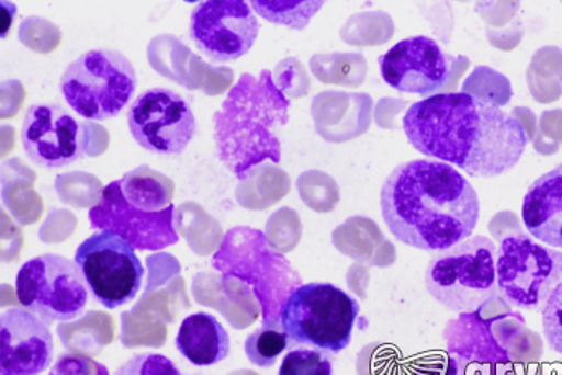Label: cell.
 <instances>
[{
  "label": "cell",
  "instance_id": "cell-14",
  "mask_svg": "<svg viewBox=\"0 0 562 375\" xmlns=\"http://www.w3.org/2000/svg\"><path fill=\"white\" fill-rule=\"evenodd\" d=\"M0 374L40 375L54 361L47 322L26 308H10L0 318Z\"/></svg>",
  "mask_w": 562,
  "mask_h": 375
},
{
  "label": "cell",
  "instance_id": "cell-21",
  "mask_svg": "<svg viewBox=\"0 0 562 375\" xmlns=\"http://www.w3.org/2000/svg\"><path fill=\"white\" fill-rule=\"evenodd\" d=\"M114 375H182L169 357L156 353L135 354Z\"/></svg>",
  "mask_w": 562,
  "mask_h": 375
},
{
  "label": "cell",
  "instance_id": "cell-23",
  "mask_svg": "<svg viewBox=\"0 0 562 375\" xmlns=\"http://www.w3.org/2000/svg\"><path fill=\"white\" fill-rule=\"evenodd\" d=\"M48 375H110L103 364L81 353H65L52 366Z\"/></svg>",
  "mask_w": 562,
  "mask_h": 375
},
{
  "label": "cell",
  "instance_id": "cell-2",
  "mask_svg": "<svg viewBox=\"0 0 562 375\" xmlns=\"http://www.w3.org/2000/svg\"><path fill=\"white\" fill-rule=\"evenodd\" d=\"M381 214L402 245L442 252L467 241L477 227L481 203L453 166L416 159L395 167L381 188Z\"/></svg>",
  "mask_w": 562,
  "mask_h": 375
},
{
  "label": "cell",
  "instance_id": "cell-19",
  "mask_svg": "<svg viewBox=\"0 0 562 375\" xmlns=\"http://www.w3.org/2000/svg\"><path fill=\"white\" fill-rule=\"evenodd\" d=\"M288 340L290 339L281 325H263L246 339V356L256 366L272 367L280 354L288 349Z\"/></svg>",
  "mask_w": 562,
  "mask_h": 375
},
{
  "label": "cell",
  "instance_id": "cell-5",
  "mask_svg": "<svg viewBox=\"0 0 562 375\" xmlns=\"http://www.w3.org/2000/svg\"><path fill=\"white\" fill-rule=\"evenodd\" d=\"M137 89V72L126 55L95 48L76 58L60 79L66 103L87 121L113 120Z\"/></svg>",
  "mask_w": 562,
  "mask_h": 375
},
{
  "label": "cell",
  "instance_id": "cell-16",
  "mask_svg": "<svg viewBox=\"0 0 562 375\" xmlns=\"http://www.w3.org/2000/svg\"><path fill=\"white\" fill-rule=\"evenodd\" d=\"M176 346L193 366L222 363L231 353V337L211 312H193L180 325Z\"/></svg>",
  "mask_w": 562,
  "mask_h": 375
},
{
  "label": "cell",
  "instance_id": "cell-11",
  "mask_svg": "<svg viewBox=\"0 0 562 375\" xmlns=\"http://www.w3.org/2000/svg\"><path fill=\"white\" fill-rule=\"evenodd\" d=\"M260 24L245 0H207L190 16V37L207 58L228 63L245 57L259 36Z\"/></svg>",
  "mask_w": 562,
  "mask_h": 375
},
{
  "label": "cell",
  "instance_id": "cell-20",
  "mask_svg": "<svg viewBox=\"0 0 562 375\" xmlns=\"http://www.w3.org/2000/svg\"><path fill=\"white\" fill-rule=\"evenodd\" d=\"M279 375H333V363L321 350L297 349L284 356Z\"/></svg>",
  "mask_w": 562,
  "mask_h": 375
},
{
  "label": "cell",
  "instance_id": "cell-13",
  "mask_svg": "<svg viewBox=\"0 0 562 375\" xmlns=\"http://www.w3.org/2000/svg\"><path fill=\"white\" fill-rule=\"evenodd\" d=\"M173 206L162 212H142L124 200L120 180L111 182L102 200L89 212L90 227L110 231L126 239L134 249L161 250L176 245L179 235L173 229Z\"/></svg>",
  "mask_w": 562,
  "mask_h": 375
},
{
  "label": "cell",
  "instance_id": "cell-6",
  "mask_svg": "<svg viewBox=\"0 0 562 375\" xmlns=\"http://www.w3.org/2000/svg\"><path fill=\"white\" fill-rule=\"evenodd\" d=\"M16 297L45 322L71 321L85 312L90 289L75 260L44 253L27 260L16 274Z\"/></svg>",
  "mask_w": 562,
  "mask_h": 375
},
{
  "label": "cell",
  "instance_id": "cell-22",
  "mask_svg": "<svg viewBox=\"0 0 562 375\" xmlns=\"http://www.w3.org/2000/svg\"><path fill=\"white\" fill-rule=\"evenodd\" d=\"M544 339L553 352L562 354V283L541 308Z\"/></svg>",
  "mask_w": 562,
  "mask_h": 375
},
{
  "label": "cell",
  "instance_id": "cell-24",
  "mask_svg": "<svg viewBox=\"0 0 562 375\" xmlns=\"http://www.w3.org/2000/svg\"><path fill=\"white\" fill-rule=\"evenodd\" d=\"M412 375H487L479 366L461 363L450 357L449 361L428 363L426 366H418L412 371Z\"/></svg>",
  "mask_w": 562,
  "mask_h": 375
},
{
  "label": "cell",
  "instance_id": "cell-17",
  "mask_svg": "<svg viewBox=\"0 0 562 375\" xmlns=\"http://www.w3.org/2000/svg\"><path fill=\"white\" fill-rule=\"evenodd\" d=\"M124 200L142 212H162L172 206V180L151 167L140 166L120 180Z\"/></svg>",
  "mask_w": 562,
  "mask_h": 375
},
{
  "label": "cell",
  "instance_id": "cell-8",
  "mask_svg": "<svg viewBox=\"0 0 562 375\" xmlns=\"http://www.w3.org/2000/svg\"><path fill=\"white\" fill-rule=\"evenodd\" d=\"M75 262L93 298L109 310L130 304L144 284V265L134 246L114 232L89 236L76 250Z\"/></svg>",
  "mask_w": 562,
  "mask_h": 375
},
{
  "label": "cell",
  "instance_id": "cell-18",
  "mask_svg": "<svg viewBox=\"0 0 562 375\" xmlns=\"http://www.w3.org/2000/svg\"><path fill=\"white\" fill-rule=\"evenodd\" d=\"M249 3L263 20L296 31H303L325 5L322 0H252Z\"/></svg>",
  "mask_w": 562,
  "mask_h": 375
},
{
  "label": "cell",
  "instance_id": "cell-3",
  "mask_svg": "<svg viewBox=\"0 0 562 375\" xmlns=\"http://www.w3.org/2000/svg\"><path fill=\"white\" fill-rule=\"evenodd\" d=\"M426 289L437 304L454 312L481 310L497 297V248L485 236H474L436 252L425 274Z\"/></svg>",
  "mask_w": 562,
  "mask_h": 375
},
{
  "label": "cell",
  "instance_id": "cell-9",
  "mask_svg": "<svg viewBox=\"0 0 562 375\" xmlns=\"http://www.w3.org/2000/svg\"><path fill=\"white\" fill-rule=\"evenodd\" d=\"M384 82L402 93L434 96L450 93L464 71L463 58L446 54L431 37H408L381 55Z\"/></svg>",
  "mask_w": 562,
  "mask_h": 375
},
{
  "label": "cell",
  "instance_id": "cell-12",
  "mask_svg": "<svg viewBox=\"0 0 562 375\" xmlns=\"http://www.w3.org/2000/svg\"><path fill=\"white\" fill-rule=\"evenodd\" d=\"M20 140L30 161L44 169H61L86 156L85 125L60 104H31Z\"/></svg>",
  "mask_w": 562,
  "mask_h": 375
},
{
  "label": "cell",
  "instance_id": "cell-7",
  "mask_svg": "<svg viewBox=\"0 0 562 375\" xmlns=\"http://www.w3.org/2000/svg\"><path fill=\"white\" fill-rule=\"evenodd\" d=\"M561 283V250L544 248L529 235L503 239L497 249V284L508 304L539 310Z\"/></svg>",
  "mask_w": 562,
  "mask_h": 375
},
{
  "label": "cell",
  "instance_id": "cell-10",
  "mask_svg": "<svg viewBox=\"0 0 562 375\" xmlns=\"http://www.w3.org/2000/svg\"><path fill=\"white\" fill-rule=\"evenodd\" d=\"M127 125L142 148L159 156H179L196 135L192 106L171 89L145 90L127 110Z\"/></svg>",
  "mask_w": 562,
  "mask_h": 375
},
{
  "label": "cell",
  "instance_id": "cell-4",
  "mask_svg": "<svg viewBox=\"0 0 562 375\" xmlns=\"http://www.w3.org/2000/svg\"><path fill=\"white\" fill-rule=\"evenodd\" d=\"M359 312V304L347 292L333 284L311 283L288 295L280 325L296 345L338 354L349 346Z\"/></svg>",
  "mask_w": 562,
  "mask_h": 375
},
{
  "label": "cell",
  "instance_id": "cell-1",
  "mask_svg": "<svg viewBox=\"0 0 562 375\" xmlns=\"http://www.w3.org/2000/svg\"><path fill=\"white\" fill-rule=\"evenodd\" d=\"M404 132L416 151L473 179L508 172L529 141L522 124L498 104L458 92L413 103L404 117Z\"/></svg>",
  "mask_w": 562,
  "mask_h": 375
},
{
  "label": "cell",
  "instance_id": "cell-15",
  "mask_svg": "<svg viewBox=\"0 0 562 375\" xmlns=\"http://www.w3.org/2000/svg\"><path fill=\"white\" fill-rule=\"evenodd\" d=\"M522 221L537 241L562 249V164L543 173L527 190Z\"/></svg>",
  "mask_w": 562,
  "mask_h": 375
}]
</instances>
